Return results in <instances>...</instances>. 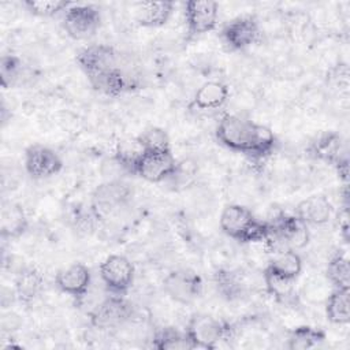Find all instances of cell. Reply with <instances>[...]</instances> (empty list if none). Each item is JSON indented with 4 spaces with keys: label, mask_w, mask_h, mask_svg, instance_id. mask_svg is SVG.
Wrapping results in <instances>:
<instances>
[{
    "label": "cell",
    "mask_w": 350,
    "mask_h": 350,
    "mask_svg": "<svg viewBox=\"0 0 350 350\" xmlns=\"http://www.w3.org/2000/svg\"><path fill=\"white\" fill-rule=\"evenodd\" d=\"M215 137L224 148L253 161L269 157L278 145V139L269 127L232 113L220 118L215 129Z\"/></svg>",
    "instance_id": "1"
},
{
    "label": "cell",
    "mask_w": 350,
    "mask_h": 350,
    "mask_svg": "<svg viewBox=\"0 0 350 350\" xmlns=\"http://www.w3.org/2000/svg\"><path fill=\"white\" fill-rule=\"evenodd\" d=\"M223 234L239 243H264L271 234V221L260 220L245 205H226L219 217Z\"/></svg>",
    "instance_id": "2"
},
{
    "label": "cell",
    "mask_w": 350,
    "mask_h": 350,
    "mask_svg": "<svg viewBox=\"0 0 350 350\" xmlns=\"http://www.w3.org/2000/svg\"><path fill=\"white\" fill-rule=\"evenodd\" d=\"M231 325L227 321L219 320L208 313H193L187 323L185 332L190 339L193 349H216L221 339L231 335Z\"/></svg>",
    "instance_id": "3"
},
{
    "label": "cell",
    "mask_w": 350,
    "mask_h": 350,
    "mask_svg": "<svg viewBox=\"0 0 350 350\" xmlns=\"http://www.w3.org/2000/svg\"><path fill=\"white\" fill-rule=\"evenodd\" d=\"M98 275L109 294L126 297L133 287L135 269L126 256L111 254L100 262Z\"/></svg>",
    "instance_id": "4"
},
{
    "label": "cell",
    "mask_w": 350,
    "mask_h": 350,
    "mask_svg": "<svg viewBox=\"0 0 350 350\" xmlns=\"http://www.w3.org/2000/svg\"><path fill=\"white\" fill-rule=\"evenodd\" d=\"M133 197V189L122 179H112L98 185L92 194L90 209L94 216L103 219L126 206Z\"/></svg>",
    "instance_id": "5"
},
{
    "label": "cell",
    "mask_w": 350,
    "mask_h": 350,
    "mask_svg": "<svg viewBox=\"0 0 350 350\" xmlns=\"http://www.w3.org/2000/svg\"><path fill=\"white\" fill-rule=\"evenodd\" d=\"M101 25V10L94 4L72 3L63 15V29L72 40H86Z\"/></svg>",
    "instance_id": "6"
},
{
    "label": "cell",
    "mask_w": 350,
    "mask_h": 350,
    "mask_svg": "<svg viewBox=\"0 0 350 350\" xmlns=\"http://www.w3.org/2000/svg\"><path fill=\"white\" fill-rule=\"evenodd\" d=\"M133 316V305L123 295L109 294L90 313V324L101 331L122 327Z\"/></svg>",
    "instance_id": "7"
},
{
    "label": "cell",
    "mask_w": 350,
    "mask_h": 350,
    "mask_svg": "<svg viewBox=\"0 0 350 350\" xmlns=\"http://www.w3.org/2000/svg\"><path fill=\"white\" fill-rule=\"evenodd\" d=\"M201 276L191 269H174L163 280L164 293L180 305L193 304L202 293Z\"/></svg>",
    "instance_id": "8"
},
{
    "label": "cell",
    "mask_w": 350,
    "mask_h": 350,
    "mask_svg": "<svg viewBox=\"0 0 350 350\" xmlns=\"http://www.w3.org/2000/svg\"><path fill=\"white\" fill-rule=\"evenodd\" d=\"M260 37V23L254 15H239L228 21L220 30L227 49L237 52L252 46Z\"/></svg>",
    "instance_id": "9"
},
{
    "label": "cell",
    "mask_w": 350,
    "mask_h": 350,
    "mask_svg": "<svg viewBox=\"0 0 350 350\" xmlns=\"http://www.w3.org/2000/svg\"><path fill=\"white\" fill-rule=\"evenodd\" d=\"M219 3L211 0H189L185 3V22L189 38L201 37L217 26Z\"/></svg>",
    "instance_id": "10"
},
{
    "label": "cell",
    "mask_w": 350,
    "mask_h": 350,
    "mask_svg": "<svg viewBox=\"0 0 350 350\" xmlns=\"http://www.w3.org/2000/svg\"><path fill=\"white\" fill-rule=\"evenodd\" d=\"M179 163L176 161L172 150L171 152H153L144 150L139 157L134 175L142 178L150 183H161L170 180L178 170Z\"/></svg>",
    "instance_id": "11"
},
{
    "label": "cell",
    "mask_w": 350,
    "mask_h": 350,
    "mask_svg": "<svg viewBox=\"0 0 350 350\" xmlns=\"http://www.w3.org/2000/svg\"><path fill=\"white\" fill-rule=\"evenodd\" d=\"M25 170L33 179H48L63 170L60 154L49 146L34 144L25 150Z\"/></svg>",
    "instance_id": "12"
},
{
    "label": "cell",
    "mask_w": 350,
    "mask_h": 350,
    "mask_svg": "<svg viewBox=\"0 0 350 350\" xmlns=\"http://www.w3.org/2000/svg\"><path fill=\"white\" fill-rule=\"evenodd\" d=\"M92 284V272L88 265L74 262L57 271L55 275V286L63 294L71 297L75 304H81Z\"/></svg>",
    "instance_id": "13"
},
{
    "label": "cell",
    "mask_w": 350,
    "mask_h": 350,
    "mask_svg": "<svg viewBox=\"0 0 350 350\" xmlns=\"http://www.w3.org/2000/svg\"><path fill=\"white\" fill-rule=\"evenodd\" d=\"M77 64L86 78L96 77L118 66V52L109 44H92L77 53Z\"/></svg>",
    "instance_id": "14"
},
{
    "label": "cell",
    "mask_w": 350,
    "mask_h": 350,
    "mask_svg": "<svg viewBox=\"0 0 350 350\" xmlns=\"http://www.w3.org/2000/svg\"><path fill=\"white\" fill-rule=\"evenodd\" d=\"M272 231L286 243L288 249L298 250L309 243V226L298 216L282 213L271 221Z\"/></svg>",
    "instance_id": "15"
},
{
    "label": "cell",
    "mask_w": 350,
    "mask_h": 350,
    "mask_svg": "<svg viewBox=\"0 0 350 350\" xmlns=\"http://www.w3.org/2000/svg\"><path fill=\"white\" fill-rule=\"evenodd\" d=\"M306 153L319 161L335 165L336 161L347 154L345 141L336 131H324L312 139L306 148Z\"/></svg>",
    "instance_id": "16"
},
{
    "label": "cell",
    "mask_w": 350,
    "mask_h": 350,
    "mask_svg": "<svg viewBox=\"0 0 350 350\" xmlns=\"http://www.w3.org/2000/svg\"><path fill=\"white\" fill-rule=\"evenodd\" d=\"M88 81L96 92L109 97L122 96L123 93L131 92L137 86L135 82L131 81V78L127 77L119 66L107 70L96 77H92Z\"/></svg>",
    "instance_id": "17"
},
{
    "label": "cell",
    "mask_w": 350,
    "mask_h": 350,
    "mask_svg": "<svg viewBox=\"0 0 350 350\" xmlns=\"http://www.w3.org/2000/svg\"><path fill=\"white\" fill-rule=\"evenodd\" d=\"M175 10V3L163 1H141L135 4L134 19L141 27H161L164 26Z\"/></svg>",
    "instance_id": "18"
},
{
    "label": "cell",
    "mask_w": 350,
    "mask_h": 350,
    "mask_svg": "<svg viewBox=\"0 0 350 350\" xmlns=\"http://www.w3.org/2000/svg\"><path fill=\"white\" fill-rule=\"evenodd\" d=\"M294 215L308 226H324L332 216V204L324 196H310L295 206Z\"/></svg>",
    "instance_id": "19"
},
{
    "label": "cell",
    "mask_w": 350,
    "mask_h": 350,
    "mask_svg": "<svg viewBox=\"0 0 350 350\" xmlns=\"http://www.w3.org/2000/svg\"><path fill=\"white\" fill-rule=\"evenodd\" d=\"M262 280L265 291L283 306H295L299 302L298 291L295 288V280L273 273L269 269H264Z\"/></svg>",
    "instance_id": "20"
},
{
    "label": "cell",
    "mask_w": 350,
    "mask_h": 350,
    "mask_svg": "<svg viewBox=\"0 0 350 350\" xmlns=\"http://www.w3.org/2000/svg\"><path fill=\"white\" fill-rule=\"evenodd\" d=\"M44 288V275L36 267H22L14 280V293L15 297L23 302H33Z\"/></svg>",
    "instance_id": "21"
},
{
    "label": "cell",
    "mask_w": 350,
    "mask_h": 350,
    "mask_svg": "<svg viewBox=\"0 0 350 350\" xmlns=\"http://www.w3.org/2000/svg\"><path fill=\"white\" fill-rule=\"evenodd\" d=\"M230 89L221 81H208L194 93L191 105L198 111H212L221 108L228 100Z\"/></svg>",
    "instance_id": "22"
},
{
    "label": "cell",
    "mask_w": 350,
    "mask_h": 350,
    "mask_svg": "<svg viewBox=\"0 0 350 350\" xmlns=\"http://www.w3.org/2000/svg\"><path fill=\"white\" fill-rule=\"evenodd\" d=\"M29 230V219L23 208L16 202H5L1 206L0 234L3 239L21 238Z\"/></svg>",
    "instance_id": "23"
},
{
    "label": "cell",
    "mask_w": 350,
    "mask_h": 350,
    "mask_svg": "<svg viewBox=\"0 0 350 350\" xmlns=\"http://www.w3.org/2000/svg\"><path fill=\"white\" fill-rule=\"evenodd\" d=\"M212 282L216 293L228 302L241 299L246 293V286L241 275L230 268H217L213 272Z\"/></svg>",
    "instance_id": "24"
},
{
    "label": "cell",
    "mask_w": 350,
    "mask_h": 350,
    "mask_svg": "<svg viewBox=\"0 0 350 350\" xmlns=\"http://www.w3.org/2000/svg\"><path fill=\"white\" fill-rule=\"evenodd\" d=\"M350 290L334 288L325 301V317L331 324L346 325L350 321Z\"/></svg>",
    "instance_id": "25"
},
{
    "label": "cell",
    "mask_w": 350,
    "mask_h": 350,
    "mask_svg": "<svg viewBox=\"0 0 350 350\" xmlns=\"http://www.w3.org/2000/svg\"><path fill=\"white\" fill-rule=\"evenodd\" d=\"M265 268L280 276L297 280V278L302 272V258L297 253V250H282L273 254Z\"/></svg>",
    "instance_id": "26"
},
{
    "label": "cell",
    "mask_w": 350,
    "mask_h": 350,
    "mask_svg": "<svg viewBox=\"0 0 350 350\" xmlns=\"http://www.w3.org/2000/svg\"><path fill=\"white\" fill-rule=\"evenodd\" d=\"M327 335L321 328L312 325H298L288 332L287 347L290 350H308L320 346Z\"/></svg>",
    "instance_id": "27"
},
{
    "label": "cell",
    "mask_w": 350,
    "mask_h": 350,
    "mask_svg": "<svg viewBox=\"0 0 350 350\" xmlns=\"http://www.w3.org/2000/svg\"><path fill=\"white\" fill-rule=\"evenodd\" d=\"M152 347L157 350H193V345L185 331L175 327H161L152 338Z\"/></svg>",
    "instance_id": "28"
},
{
    "label": "cell",
    "mask_w": 350,
    "mask_h": 350,
    "mask_svg": "<svg viewBox=\"0 0 350 350\" xmlns=\"http://www.w3.org/2000/svg\"><path fill=\"white\" fill-rule=\"evenodd\" d=\"M142 153H144V148L138 142L137 137H134V138H129L118 142L113 152V160L123 171H126L130 175H134L137 163L142 156Z\"/></svg>",
    "instance_id": "29"
},
{
    "label": "cell",
    "mask_w": 350,
    "mask_h": 350,
    "mask_svg": "<svg viewBox=\"0 0 350 350\" xmlns=\"http://www.w3.org/2000/svg\"><path fill=\"white\" fill-rule=\"evenodd\" d=\"M325 276L334 288L350 290V267L346 252L338 250L328 260Z\"/></svg>",
    "instance_id": "30"
},
{
    "label": "cell",
    "mask_w": 350,
    "mask_h": 350,
    "mask_svg": "<svg viewBox=\"0 0 350 350\" xmlns=\"http://www.w3.org/2000/svg\"><path fill=\"white\" fill-rule=\"evenodd\" d=\"M138 142L144 150L153 152H171V139L168 133L157 126H150L145 129L139 135H137Z\"/></svg>",
    "instance_id": "31"
},
{
    "label": "cell",
    "mask_w": 350,
    "mask_h": 350,
    "mask_svg": "<svg viewBox=\"0 0 350 350\" xmlns=\"http://www.w3.org/2000/svg\"><path fill=\"white\" fill-rule=\"evenodd\" d=\"M23 72V62L16 55H3L0 57V83L3 89L18 85Z\"/></svg>",
    "instance_id": "32"
},
{
    "label": "cell",
    "mask_w": 350,
    "mask_h": 350,
    "mask_svg": "<svg viewBox=\"0 0 350 350\" xmlns=\"http://www.w3.org/2000/svg\"><path fill=\"white\" fill-rule=\"evenodd\" d=\"M72 3L64 0H25L22 5L34 16L51 18L59 12H66V10Z\"/></svg>",
    "instance_id": "33"
},
{
    "label": "cell",
    "mask_w": 350,
    "mask_h": 350,
    "mask_svg": "<svg viewBox=\"0 0 350 350\" xmlns=\"http://www.w3.org/2000/svg\"><path fill=\"white\" fill-rule=\"evenodd\" d=\"M336 174H338V178L345 183L347 185L349 182V156L345 154L343 157H340L336 164L334 165Z\"/></svg>",
    "instance_id": "34"
}]
</instances>
